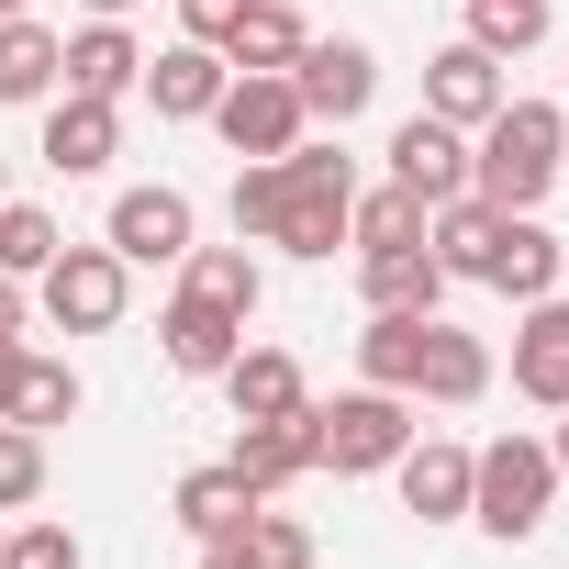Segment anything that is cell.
I'll return each mask as SVG.
<instances>
[{
	"mask_svg": "<svg viewBox=\"0 0 569 569\" xmlns=\"http://www.w3.org/2000/svg\"><path fill=\"white\" fill-rule=\"evenodd\" d=\"M391 480H402V513H413V525H458V513H469V447H458V436H413V447L391 458Z\"/></svg>",
	"mask_w": 569,
	"mask_h": 569,
	"instance_id": "obj_12",
	"label": "cell"
},
{
	"mask_svg": "<svg viewBox=\"0 0 569 569\" xmlns=\"http://www.w3.org/2000/svg\"><path fill=\"white\" fill-rule=\"evenodd\" d=\"M223 402H234V425H279V413H302L313 391H302V358L291 347H234L223 358Z\"/></svg>",
	"mask_w": 569,
	"mask_h": 569,
	"instance_id": "obj_16",
	"label": "cell"
},
{
	"mask_svg": "<svg viewBox=\"0 0 569 569\" xmlns=\"http://www.w3.org/2000/svg\"><path fill=\"white\" fill-rule=\"evenodd\" d=\"M425 212H436V201H413V190L391 179V190H358V201H347V234H358V246H425Z\"/></svg>",
	"mask_w": 569,
	"mask_h": 569,
	"instance_id": "obj_30",
	"label": "cell"
},
{
	"mask_svg": "<svg viewBox=\"0 0 569 569\" xmlns=\"http://www.w3.org/2000/svg\"><path fill=\"white\" fill-rule=\"evenodd\" d=\"M123 12H146V0H90V23H123Z\"/></svg>",
	"mask_w": 569,
	"mask_h": 569,
	"instance_id": "obj_37",
	"label": "cell"
},
{
	"mask_svg": "<svg viewBox=\"0 0 569 569\" xmlns=\"http://www.w3.org/2000/svg\"><path fill=\"white\" fill-rule=\"evenodd\" d=\"M223 79H234V68H223V46H190V34H179L168 57H146V79H134V90L157 101V123H212Z\"/></svg>",
	"mask_w": 569,
	"mask_h": 569,
	"instance_id": "obj_10",
	"label": "cell"
},
{
	"mask_svg": "<svg viewBox=\"0 0 569 569\" xmlns=\"http://www.w3.org/2000/svg\"><path fill=\"white\" fill-rule=\"evenodd\" d=\"M201 569H268V547L234 525V536H201Z\"/></svg>",
	"mask_w": 569,
	"mask_h": 569,
	"instance_id": "obj_35",
	"label": "cell"
},
{
	"mask_svg": "<svg viewBox=\"0 0 569 569\" xmlns=\"http://www.w3.org/2000/svg\"><path fill=\"white\" fill-rule=\"evenodd\" d=\"M391 179H402L413 201H458V190H469V134H458V123H436V112L391 123Z\"/></svg>",
	"mask_w": 569,
	"mask_h": 569,
	"instance_id": "obj_11",
	"label": "cell"
},
{
	"mask_svg": "<svg viewBox=\"0 0 569 569\" xmlns=\"http://www.w3.org/2000/svg\"><path fill=\"white\" fill-rule=\"evenodd\" d=\"M112 157H123V112H112V101H79V90H68V101L46 112V168H57V179H101Z\"/></svg>",
	"mask_w": 569,
	"mask_h": 569,
	"instance_id": "obj_18",
	"label": "cell"
},
{
	"mask_svg": "<svg viewBox=\"0 0 569 569\" xmlns=\"http://www.w3.org/2000/svg\"><path fill=\"white\" fill-rule=\"evenodd\" d=\"M547 502H558V458H547L536 436H502V447H469V525H480V536L525 547V536L547 525Z\"/></svg>",
	"mask_w": 569,
	"mask_h": 569,
	"instance_id": "obj_3",
	"label": "cell"
},
{
	"mask_svg": "<svg viewBox=\"0 0 569 569\" xmlns=\"http://www.w3.org/2000/svg\"><path fill=\"white\" fill-rule=\"evenodd\" d=\"M46 90H57V34L12 12L0 23V101H46Z\"/></svg>",
	"mask_w": 569,
	"mask_h": 569,
	"instance_id": "obj_29",
	"label": "cell"
},
{
	"mask_svg": "<svg viewBox=\"0 0 569 569\" xmlns=\"http://www.w3.org/2000/svg\"><path fill=\"white\" fill-rule=\"evenodd\" d=\"M513 391L547 402V413H569V302L558 291L525 302V325H513Z\"/></svg>",
	"mask_w": 569,
	"mask_h": 569,
	"instance_id": "obj_14",
	"label": "cell"
},
{
	"mask_svg": "<svg viewBox=\"0 0 569 569\" xmlns=\"http://www.w3.org/2000/svg\"><path fill=\"white\" fill-rule=\"evenodd\" d=\"M0 190H12V157H0Z\"/></svg>",
	"mask_w": 569,
	"mask_h": 569,
	"instance_id": "obj_40",
	"label": "cell"
},
{
	"mask_svg": "<svg viewBox=\"0 0 569 569\" xmlns=\"http://www.w3.org/2000/svg\"><path fill=\"white\" fill-rule=\"evenodd\" d=\"M425 246H436V268H447V279H480V268H491V246H502V212H491L480 190H458V201H436V212H425Z\"/></svg>",
	"mask_w": 569,
	"mask_h": 569,
	"instance_id": "obj_22",
	"label": "cell"
},
{
	"mask_svg": "<svg viewBox=\"0 0 569 569\" xmlns=\"http://www.w3.org/2000/svg\"><path fill=\"white\" fill-rule=\"evenodd\" d=\"M234 23H246V0H179V34L190 46H223Z\"/></svg>",
	"mask_w": 569,
	"mask_h": 569,
	"instance_id": "obj_34",
	"label": "cell"
},
{
	"mask_svg": "<svg viewBox=\"0 0 569 569\" xmlns=\"http://www.w3.org/2000/svg\"><path fill=\"white\" fill-rule=\"evenodd\" d=\"M157 336H168V369H190V380H223V358L246 347V325H234V313H212V302H190V291L168 302V325H157Z\"/></svg>",
	"mask_w": 569,
	"mask_h": 569,
	"instance_id": "obj_23",
	"label": "cell"
},
{
	"mask_svg": "<svg viewBox=\"0 0 569 569\" xmlns=\"http://www.w3.org/2000/svg\"><path fill=\"white\" fill-rule=\"evenodd\" d=\"M179 268H190L179 291H190V302H212V313H234V325H246V313H257V291H268V279H257V257H246V246H190Z\"/></svg>",
	"mask_w": 569,
	"mask_h": 569,
	"instance_id": "obj_24",
	"label": "cell"
},
{
	"mask_svg": "<svg viewBox=\"0 0 569 569\" xmlns=\"http://www.w3.org/2000/svg\"><path fill=\"white\" fill-rule=\"evenodd\" d=\"M279 12H302V0H279Z\"/></svg>",
	"mask_w": 569,
	"mask_h": 569,
	"instance_id": "obj_41",
	"label": "cell"
},
{
	"mask_svg": "<svg viewBox=\"0 0 569 569\" xmlns=\"http://www.w3.org/2000/svg\"><path fill=\"white\" fill-rule=\"evenodd\" d=\"M0 569H79V536L34 513V525H12V536H0Z\"/></svg>",
	"mask_w": 569,
	"mask_h": 569,
	"instance_id": "obj_33",
	"label": "cell"
},
{
	"mask_svg": "<svg viewBox=\"0 0 569 569\" xmlns=\"http://www.w3.org/2000/svg\"><path fill=\"white\" fill-rule=\"evenodd\" d=\"M79 413V369L68 358H34V347H0V425H68Z\"/></svg>",
	"mask_w": 569,
	"mask_h": 569,
	"instance_id": "obj_15",
	"label": "cell"
},
{
	"mask_svg": "<svg viewBox=\"0 0 569 569\" xmlns=\"http://www.w3.org/2000/svg\"><path fill=\"white\" fill-rule=\"evenodd\" d=\"M547 23H558V0H469L480 57H525V46H547Z\"/></svg>",
	"mask_w": 569,
	"mask_h": 569,
	"instance_id": "obj_28",
	"label": "cell"
},
{
	"mask_svg": "<svg viewBox=\"0 0 569 569\" xmlns=\"http://www.w3.org/2000/svg\"><path fill=\"white\" fill-rule=\"evenodd\" d=\"M168 513H179L190 536H234V525L257 513V491L234 480V458H212V469H190V480H179V502H168Z\"/></svg>",
	"mask_w": 569,
	"mask_h": 569,
	"instance_id": "obj_26",
	"label": "cell"
},
{
	"mask_svg": "<svg viewBox=\"0 0 569 569\" xmlns=\"http://www.w3.org/2000/svg\"><path fill=\"white\" fill-rule=\"evenodd\" d=\"M190 234H201V212H190V190H123L112 201V223H101V246L123 257V268H168V257H190Z\"/></svg>",
	"mask_w": 569,
	"mask_h": 569,
	"instance_id": "obj_7",
	"label": "cell"
},
{
	"mask_svg": "<svg viewBox=\"0 0 569 569\" xmlns=\"http://www.w3.org/2000/svg\"><path fill=\"white\" fill-rule=\"evenodd\" d=\"M502 101H513V79H502V57H480L469 34L425 57V112H436V123H458V134H480V123H491Z\"/></svg>",
	"mask_w": 569,
	"mask_h": 569,
	"instance_id": "obj_9",
	"label": "cell"
},
{
	"mask_svg": "<svg viewBox=\"0 0 569 569\" xmlns=\"http://www.w3.org/2000/svg\"><path fill=\"white\" fill-rule=\"evenodd\" d=\"M302 469H325V447H313V402H302V413H279V425H246V436H234V480H246L257 502H279Z\"/></svg>",
	"mask_w": 569,
	"mask_h": 569,
	"instance_id": "obj_13",
	"label": "cell"
},
{
	"mask_svg": "<svg viewBox=\"0 0 569 569\" xmlns=\"http://www.w3.org/2000/svg\"><path fill=\"white\" fill-rule=\"evenodd\" d=\"M558 157H569V112L513 90V101L480 123V146H469V190H480L491 212H536V201L558 190Z\"/></svg>",
	"mask_w": 569,
	"mask_h": 569,
	"instance_id": "obj_1",
	"label": "cell"
},
{
	"mask_svg": "<svg viewBox=\"0 0 569 569\" xmlns=\"http://www.w3.org/2000/svg\"><path fill=\"white\" fill-rule=\"evenodd\" d=\"M46 491V436L34 425H0V513H23Z\"/></svg>",
	"mask_w": 569,
	"mask_h": 569,
	"instance_id": "obj_32",
	"label": "cell"
},
{
	"mask_svg": "<svg viewBox=\"0 0 569 569\" xmlns=\"http://www.w3.org/2000/svg\"><path fill=\"white\" fill-rule=\"evenodd\" d=\"M491 391V347L447 313H425V369H413V402H480Z\"/></svg>",
	"mask_w": 569,
	"mask_h": 569,
	"instance_id": "obj_20",
	"label": "cell"
},
{
	"mask_svg": "<svg viewBox=\"0 0 569 569\" xmlns=\"http://www.w3.org/2000/svg\"><path fill=\"white\" fill-rule=\"evenodd\" d=\"M347 201H358V157H347V146H291V157H279L268 246H291V257H336V246H347Z\"/></svg>",
	"mask_w": 569,
	"mask_h": 569,
	"instance_id": "obj_2",
	"label": "cell"
},
{
	"mask_svg": "<svg viewBox=\"0 0 569 569\" xmlns=\"http://www.w3.org/2000/svg\"><path fill=\"white\" fill-rule=\"evenodd\" d=\"M23 336V279H0V347Z\"/></svg>",
	"mask_w": 569,
	"mask_h": 569,
	"instance_id": "obj_36",
	"label": "cell"
},
{
	"mask_svg": "<svg viewBox=\"0 0 569 569\" xmlns=\"http://www.w3.org/2000/svg\"><path fill=\"white\" fill-rule=\"evenodd\" d=\"M57 246H68V234H57L34 201H0V279H46Z\"/></svg>",
	"mask_w": 569,
	"mask_h": 569,
	"instance_id": "obj_31",
	"label": "cell"
},
{
	"mask_svg": "<svg viewBox=\"0 0 569 569\" xmlns=\"http://www.w3.org/2000/svg\"><path fill=\"white\" fill-rule=\"evenodd\" d=\"M558 268H569V246H558L536 212H502V246H491V268H480L491 291H513V302H547V291H558Z\"/></svg>",
	"mask_w": 569,
	"mask_h": 569,
	"instance_id": "obj_21",
	"label": "cell"
},
{
	"mask_svg": "<svg viewBox=\"0 0 569 569\" xmlns=\"http://www.w3.org/2000/svg\"><path fill=\"white\" fill-rule=\"evenodd\" d=\"M358 291H369V313H436L447 268H436V246H358Z\"/></svg>",
	"mask_w": 569,
	"mask_h": 569,
	"instance_id": "obj_19",
	"label": "cell"
},
{
	"mask_svg": "<svg viewBox=\"0 0 569 569\" xmlns=\"http://www.w3.org/2000/svg\"><path fill=\"white\" fill-rule=\"evenodd\" d=\"M302 90H291V68H234L223 79V101H212V134L234 146V157H291L302 146Z\"/></svg>",
	"mask_w": 569,
	"mask_h": 569,
	"instance_id": "obj_5",
	"label": "cell"
},
{
	"mask_svg": "<svg viewBox=\"0 0 569 569\" xmlns=\"http://www.w3.org/2000/svg\"><path fill=\"white\" fill-rule=\"evenodd\" d=\"M313 447H325V469H336V480H369V469H391V458L413 447V402L358 380V391L313 402Z\"/></svg>",
	"mask_w": 569,
	"mask_h": 569,
	"instance_id": "obj_4",
	"label": "cell"
},
{
	"mask_svg": "<svg viewBox=\"0 0 569 569\" xmlns=\"http://www.w3.org/2000/svg\"><path fill=\"white\" fill-rule=\"evenodd\" d=\"M46 325L57 336H112L123 325V257L112 246H57L46 257Z\"/></svg>",
	"mask_w": 569,
	"mask_h": 569,
	"instance_id": "obj_6",
	"label": "cell"
},
{
	"mask_svg": "<svg viewBox=\"0 0 569 569\" xmlns=\"http://www.w3.org/2000/svg\"><path fill=\"white\" fill-rule=\"evenodd\" d=\"M313 34H302V12H279V0H246V23L223 34V68H291Z\"/></svg>",
	"mask_w": 569,
	"mask_h": 569,
	"instance_id": "obj_27",
	"label": "cell"
},
{
	"mask_svg": "<svg viewBox=\"0 0 569 569\" xmlns=\"http://www.w3.org/2000/svg\"><path fill=\"white\" fill-rule=\"evenodd\" d=\"M358 369H369V391H402V402H413V369H425V313H369Z\"/></svg>",
	"mask_w": 569,
	"mask_h": 569,
	"instance_id": "obj_25",
	"label": "cell"
},
{
	"mask_svg": "<svg viewBox=\"0 0 569 569\" xmlns=\"http://www.w3.org/2000/svg\"><path fill=\"white\" fill-rule=\"evenodd\" d=\"M57 79H68L79 101H123V90L146 79V57H134L123 23H79V34H57Z\"/></svg>",
	"mask_w": 569,
	"mask_h": 569,
	"instance_id": "obj_17",
	"label": "cell"
},
{
	"mask_svg": "<svg viewBox=\"0 0 569 569\" xmlns=\"http://www.w3.org/2000/svg\"><path fill=\"white\" fill-rule=\"evenodd\" d=\"M12 12H23V0H0V23H12Z\"/></svg>",
	"mask_w": 569,
	"mask_h": 569,
	"instance_id": "obj_39",
	"label": "cell"
},
{
	"mask_svg": "<svg viewBox=\"0 0 569 569\" xmlns=\"http://www.w3.org/2000/svg\"><path fill=\"white\" fill-rule=\"evenodd\" d=\"M291 90H302V112H313V123H358V112L380 101V57H369L358 34L302 46V57H291Z\"/></svg>",
	"mask_w": 569,
	"mask_h": 569,
	"instance_id": "obj_8",
	"label": "cell"
},
{
	"mask_svg": "<svg viewBox=\"0 0 569 569\" xmlns=\"http://www.w3.org/2000/svg\"><path fill=\"white\" fill-rule=\"evenodd\" d=\"M547 458H558V480H569V425H558V447H547Z\"/></svg>",
	"mask_w": 569,
	"mask_h": 569,
	"instance_id": "obj_38",
	"label": "cell"
}]
</instances>
